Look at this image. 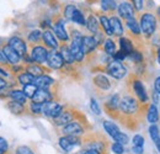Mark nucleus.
<instances>
[{
  "instance_id": "nucleus-1",
  "label": "nucleus",
  "mask_w": 160,
  "mask_h": 154,
  "mask_svg": "<svg viewBox=\"0 0 160 154\" xmlns=\"http://www.w3.org/2000/svg\"><path fill=\"white\" fill-rule=\"evenodd\" d=\"M142 109H140L139 102L132 96H124L121 99L120 102V114L124 117L128 118H133L134 116L140 114ZM121 117V116H120Z\"/></svg>"
},
{
  "instance_id": "nucleus-2",
  "label": "nucleus",
  "mask_w": 160,
  "mask_h": 154,
  "mask_svg": "<svg viewBox=\"0 0 160 154\" xmlns=\"http://www.w3.org/2000/svg\"><path fill=\"white\" fill-rule=\"evenodd\" d=\"M140 30L145 37H150L157 31V18L150 13H144L139 20Z\"/></svg>"
},
{
  "instance_id": "nucleus-3",
  "label": "nucleus",
  "mask_w": 160,
  "mask_h": 154,
  "mask_svg": "<svg viewBox=\"0 0 160 154\" xmlns=\"http://www.w3.org/2000/svg\"><path fill=\"white\" fill-rule=\"evenodd\" d=\"M59 147L67 153L73 152L75 148H79L82 146V137L75 136H62L58 141Z\"/></svg>"
},
{
  "instance_id": "nucleus-4",
  "label": "nucleus",
  "mask_w": 160,
  "mask_h": 154,
  "mask_svg": "<svg viewBox=\"0 0 160 154\" xmlns=\"http://www.w3.org/2000/svg\"><path fill=\"white\" fill-rule=\"evenodd\" d=\"M64 110H65L64 106L60 105L59 102H57V101H51V102H47V104L43 105V107H42V114L44 116H47V117H51V118L56 120L57 117H59V116L63 114Z\"/></svg>"
},
{
  "instance_id": "nucleus-5",
  "label": "nucleus",
  "mask_w": 160,
  "mask_h": 154,
  "mask_svg": "<svg viewBox=\"0 0 160 154\" xmlns=\"http://www.w3.org/2000/svg\"><path fill=\"white\" fill-rule=\"evenodd\" d=\"M105 70H106V73H107L108 75H111V77L115 78V79H118V80L122 79V78H124L126 74H127L126 67H124L122 63L116 62V60L110 62V63L106 65Z\"/></svg>"
},
{
  "instance_id": "nucleus-6",
  "label": "nucleus",
  "mask_w": 160,
  "mask_h": 154,
  "mask_svg": "<svg viewBox=\"0 0 160 154\" xmlns=\"http://www.w3.org/2000/svg\"><path fill=\"white\" fill-rule=\"evenodd\" d=\"M48 54H49V52H48V49H47L44 46L37 44V46H33V47H32L30 57L33 60V63L42 65L43 63H47Z\"/></svg>"
},
{
  "instance_id": "nucleus-7",
  "label": "nucleus",
  "mask_w": 160,
  "mask_h": 154,
  "mask_svg": "<svg viewBox=\"0 0 160 154\" xmlns=\"http://www.w3.org/2000/svg\"><path fill=\"white\" fill-rule=\"evenodd\" d=\"M47 64L49 69H54V70H59L65 67V62L58 51H49V54L47 58Z\"/></svg>"
},
{
  "instance_id": "nucleus-8",
  "label": "nucleus",
  "mask_w": 160,
  "mask_h": 154,
  "mask_svg": "<svg viewBox=\"0 0 160 154\" xmlns=\"http://www.w3.org/2000/svg\"><path fill=\"white\" fill-rule=\"evenodd\" d=\"M62 132L64 136H75V137H80L81 135L85 133V127L78 122V121H73L70 123H68L67 126L62 127Z\"/></svg>"
},
{
  "instance_id": "nucleus-9",
  "label": "nucleus",
  "mask_w": 160,
  "mask_h": 154,
  "mask_svg": "<svg viewBox=\"0 0 160 154\" xmlns=\"http://www.w3.org/2000/svg\"><path fill=\"white\" fill-rule=\"evenodd\" d=\"M8 46L11 47L16 53H19L21 56V58H23L25 56H27V46H26V42L22 38L18 37V36H14L9 39L8 42Z\"/></svg>"
},
{
  "instance_id": "nucleus-10",
  "label": "nucleus",
  "mask_w": 160,
  "mask_h": 154,
  "mask_svg": "<svg viewBox=\"0 0 160 154\" xmlns=\"http://www.w3.org/2000/svg\"><path fill=\"white\" fill-rule=\"evenodd\" d=\"M73 121H75V109H65L59 117L53 120V123L56 126L64 127V126H67L68 123H70Z\"/></svg>"
},
{
  "instance_id": "nucleus-11",
  "label": "nucleus",
  "mask_w": 160,
  "mask_h": 154,
  "mask_svg": "<svg viewBox=\"0 0 160 154\" xmlns=\"http://www.w3.org/2000/svg\"><path fill=\"white\" fill-rule=\"evenodd\" d=\"M132 89H133V91L136 93V95L138 97V100H139V102L142 104H147L148 102V94H147V90H145V86H144V84L140 81L139 79H133L132 80Z\"/></svg>"
},
{
  "instance_id": "nucleus-12",
  "label": "nucleus",
  "mask_w": 160,
  "mask_h": 154,
  "mask_svg": "<svg viewBox=\"0 0 160 154\" xmlns=\"http://www.w3.org/2000/svg\"><path fill=\"white\" fill-rule=\"evenodd\" d=\"M1 52L4 53V56L6 58V60H8V63L11 65V67H14V65H19L21 62V56L19 53H16L11 47H9L8 44H5V46H2L1 47Z\"/></svg>"
},
{
  "instance_id": "nucleus-13",
  "label": "nucleus",
  "mask_w": 160,
  "mask_h": 154,
  "mask_svg": "<svg viewBox=\"0 0 160 154\" xmlns=\"http://www.w3.org/2000/svg\"><path fill=\"white\" fill-rule=\"evenodd\" d=\"M117 10H118V15L126 21L134 18V8L131 3H127V1L121 3L118 8H117Z\"/></svg>"
},
{
  "instance_id": "nucleus-14",
  "label": "nucleus",
  "mask_w": 160,
  "mask_h": 154,
  "mask_svg": "<svg viewBox=\"0 0 160 154\" xmlns=\"http://www.w3.org/2000/svg\"><path fill=\"white\" fill-rule=\"evenodd\" d=\"M42 41H43L46 48H51L52 51H56V49L59 47L58 41H57L56 36H54V33H53L51 30H44V31H43Z\"/></svg>"
},
{
  "instance_id": "nucleus-15",
  "label": "nucleus",
  "mask_w": 160,
  "mask_h": 154,
  "mask_svg": "<svg viewBox=\"0 0 160 154\" xmlns=\"http://www.w3.org/2000/svg\"><path fill=\"white\" fill-rule=\"evenodd\" d=\"M53 101V93L52 90H43V89H38L36 95L32 99V102L40 104V105H44L47 102Z\"/></svg>"
},
{
  "instance_id": "nucleus-16",
  "label": "nucleus",
  "mask_w": 160,
  "mask_h": 154,
  "mask_svg": "<svg viewBox=\"0 0 160 154\" xmlns=\"http://www.w3.org/2000/svg\"><path fill=\"white\" fill-rule=\"evenodd\" d=\"M53 31H54L56 36L58 37V39H60L63 43H65V42L69 39V35H68V32H67V30H65V27H64V21L62 19H58L54 22V25H53Z\"/></svg>"
},
{
  "instance_id": "nucleus-17",
  "label": "nucleus",
  "mask_w": 160,
  "mask_h": 154,
  "mask_svg": "<svg viewBox=\"0 0 160 154\" xmlns=\"http://www.w3.org/2000/svg\"><path fill=\"white\" fill-rule=\"evenodd\" d=\"M92 84H94L98 89L103 90V91H106V90H108V89L111 88V81H110V79L106 77V75H103V74H98V75H95V77L92 78Z\"/></svg>"
},
{
  "instance_id": "nucleus-18",
  "label": "nucleus",
  "mask_w": 160,
  "mask_h": 154,
  "mask_svg": "<svg viewBox=\"0 0 160 154\" xmlns=\"http://www.w3.org/2000/svg\"><path fill=\"white\" fill-rule=\"evenodd\" d=\"M35 85H36L38 89L51 90V88L54 85V79L46 74V75H42V77L36 78V80H35Z\"/></svg>"
},
{
  "instance_id": "nucleus-19",
  "label": "nucleus",
  "mask_w": 160,
  "mask_h": 154,
  "mask_svg": "<svg viewBox=\"0 0 160 154\" xmlns=\"http://www.w3.org/2000/svg\"><path fill=\"white\" fill-rule=\"evenodd\" d=\"M98 47V42L95 41L94 36H84L82 37V51L86 54H91Z\"/></svg>"
},
{
  "instance_id": "nucleus-20",
  "label": "nucleus",
  "mask_w": 160,
  "mask_h": 154,
  "mask_svg": "<svg viewBox=\"0 0 160 154\" xmlns=\"http://www.w3.org/2000/svg\"><path fill=\"white\" fill-rule=\"evenodd\" d=\"M25 69H26L27 73H30L31 75H33L35 78L42 77V75H46V73H49V69H46L44 67H42L40 64H36V63L26 65Z\"/></svg>"
},
{
  "instance_id": "nucleus-21",
  "label": "nucleus",
  "mask_w": 160,
  "mask_h": 154,
  "mask_svg": "<svg viewBox=\"0 0 160 154\" xmlns=\"http://www.w3.org/2000/svg\"><path fill=\"white\" fill-rule=\"evenodd\" d=\"M6 107H8V110H9L11 114H14V115H16V116L23 115L25 111H26L25 105L19 104V102H16V101H12V100L6 102Z\"/></svg>"
},
{
  "instance_id": "nucleus-22",
  "label": "nucleus",
  "mask_w": 160,
  "mask_h": 154,
  "mask_svg": "<svg viewBox=\"0 0 160 154\" xmlns=\"http://www.w3.org/2000/svg\"><path fill=\"white\" fill-rule=\"evenodd\" d=\"M59 53L62 54V57L65 62V65H73L74 64V58L72 56V52H70V47L67 44V43H63L60 46V51Z\"/></svg>"
},
{
  "instance_id": "nucleus-23",
  "label": "nucleus",
  "mask_w": 160,
  "mask_h": 154,
  "mask_svg": "<svg viewBox=\"0 0 160 154\" xmlns=\"http://www.w3.org/2000/svg\"><path fill=\"white\" fill-rule=\"evenodd\" d=\"M110 23H111V28H112V33L115 36H118L122 37L123 35V26H122V22L117 16H111L110 18Z\"/></svg>"
},
{
  "instance_id": "nucleus-24",
  "label": "nucleus",
  "mask_w": 160,
  "mask_h": 154,
  "mask_svg": "<svg viewBox=\"0 0 160 154\" xmlns=\"http://www.w3.org/2000/svg\"><path fill=\"white\" fill-rule=\"evenodd\" d=\"M120 47H121V52H123L127 57L134 51V46L132 43L131 39H128L127 37H121L120 38Z\"/></svg>"
},
{
  "instance_id": "nucleus-25",
  "label": "nucleus",
  "mask_w": 160,
  "mask_h": 154,
  "mask_svg": "<svg viewBox=\"0 0 160 154\" xmlns=\"http://www.w3.org/2000/svg\"><path fill=\"white\" fill-rule=\"evenodd\" d=\"M9 97H10L12 101H16V102L22 104V105L27 104V97L23 94V91L20 90V89H12V90H10Z\"/></svg>"
},
{
  "instance_id": "nucleus-26",
  "label": "nucleus",
  "mask_w": 160,
  "mask_h": 154,
  "mask_svg": "<svg viewBox=\"0 0 160 154\" xmlns=\"http://www.w3.org/2000/svg\"><path fill=\"white\" fill-rule=\"evenodd\" d=\"M86 27L91 33H98L99 28H100V22L96 19L95 15H89V18L86 19Z\"/></svg>"
},
{
  "instance_id": "nucleus-27",
  "label": "nucleus",
  "mask_w": 160,
  "mask_h": 154,
  "mask_svg": "<svg viewBox=\"0 0 160 154\" xmlns=\"http://www.w3.org/2000/svg\"><path fill=\"white\" fill-rule=\"evenodd\" d=\"M102 126H103L105 131L111 136L112 138H115V137L121 132L120 128L117 127V125H116L115 122H112V121H103V122H102Z\"/></svg>"
},
{
  "instance_id": "nucleus-28",
  "label": "nucleus",
  "mask_w": 160,
  "mask_h": 154,
  "mask_svg": "<svg viewBox=\"0 0 160 154\" xmlns=\"http://www.w3.org/2000/svg\"><path fill=\"white\" fill-rule=\"evenodd\" d=\"M147 120H148V122H150V123H153V125L159 121V111H158V107H157L154 104H152V105L148 107Z\"/></svg>"
},
{
  "instance_id": "nucleus-29",
  "label": "nucleus",
  "mask_w": 160,
  "mask_h": 154,
  "mask_svg": "<svg viewBox=\"0 0 160 154\" xmlns=\"http://www.w3.org/2000/svg\"><path fill=\"white\" fill-rule=\"evenodd\" d=\"M99 22H100V26L102 27L103 32L107 35V36H112V28H111V23H110V19L106 16V15H100L99 18Z\"/></svg>"
},
{
  "instance_id": "nucleus-30",
  "label": "nucleus",
  "mask_w": 160,
  "mask_h": 154,
  "mask_svg": "<svg viewBox=\"0 0 160 154\" xmlns=\"http://www.w3.org/2000/svg\"><path fill=\"white\" fill-rule=\"evenodd\" d=\"M126 25H127V27L129 28V31L134 35V36H139L140 32H142V30H140V26H139V22H137V20L134 19H129L126 21Z\"/></svg>"
},
{
  "instance_id": "nucleus-31",
  "label": "nucleus",
  "mask_w": 160,
  "mask_h": 154,
  "mask_svg": "<svg viewBox=\"0 0 160 154\" xmlns=\"http://www.w3.org/2000/svg\"><path fill=\"white\" fill-rule=\"evenodd\" d=\"M18 80L20 81V84H22V85L25 86V85L35 84L36 78L33 77V75H31L30 73H27V72H23V73H20V74L18 75Z\"/></svg>"
},
{
  "instance_id": "nucleus-32",
  "label": "nucleus",
  "mask_w": 160,
  "mask_h": 154,
  "mask_svg": "<svg viewBox=\"0 0 160 154\" xmlns=\"http://www.w3.org/2000/svg\"><path fill=\"white\" fill-rule=\"evenodd\" d=\"M103 49H105V52H106L108 56H112V57H113V54L117 52V51H116V43L113 42V39L112 38L106 39L105 43H103Z\"/></svg>"
},
{
  "instance_id": "nucleus-33",
  "label": "nucleus",
  "mask_w": 160,
  "mask_h": 154,
  "mask_svg": "<svg viewBox=\"0 0 160 154\" xmlns=\"http://www.w3.org/2000/svg\"><path fill=\"white\" fill-rule=\"evenodd\" d=\"M37 90H38V88L35 85V84H30V85H25L23 86V89H22V91H23V94L26 95L27 99H33V96L36 95V93H37Z\"/></svg>"
},
{
  "instance_id": "nucleus-34",
  "label": "nucleus",
  "mask_w": 160,
  "mask_h": 154,
  "mask_svg": "<svg viewBox=\"0 0 160 154\" xmlns=\"http://www.w3.org/2000/svg\"><path fill=\"white\" fill-rule=\"evenodd\" d=\"M101 8H102L103 11L110 13V11H113V10H115L116 8H118V6H117L116 1H112V0H102V1H101Z\"/></svg>"
},
{
  "instance_id": "nucleus-35",
  "label": "nucleus",
  "mask_w": 160,
  "mask_h": 154,
  "mask_svg": "<svg viewBox=\"0 0 160 154\" xmlns=\"http://www.w3.org/2000/svg\"><path fill=\"white\" fill-rule=\"evenodd\" d=\"M42 35H43V32H41L40 30H33V31L30 32L27 39L31 43H38L41 39H42Z\"/></svg>"
},
{
  "instance_id": "nucleus-36",
  "label": "nucleus",
  "mask_w": 160,
  "mask_h": 154,
  "mask_svg": "<svg viewBox=\"0 0 160 154\" xmlns=\"http://www.w3.org/2000/svg\"><path fill=\"white\" fill-rule=\"evenodd\" d=\"M73 22H75V23H78V25H81V26H86V20L84 18V14L77 9V11L74 13V15H73V19H72Z\"/></svg>"
},
{
  "instance_id": "nucleus-37",
  "label": "nucleus",
  "mask_w": 160,
  "mask_h": 154,
  "mask_svg": "<svg viewBox=\"0 0 160 154\" xmlns=\"http://www.w3.org/2000/svg\"><path fill=\"white\" fill-rule=\"evenodd\" d=\"M77 11V8H75V5H72V4H69V5H65V8H64V18L67 20H70L73 19V15H74V13Z\"/></svg>"
},
{
  "instance_id": "nucleus-38",
  "label": "nucleus",
  "mask_w": 160,
  "mask_h": 154,
  "mask_svg": "<svg viewBox=\"0 0 160 154\" xmlns=\"http://www.w3.org/2000/svg\"><path fill=\"white\" fill-rule=\"evenodd\" d=\"M42 107H43V105H40V104H36V102H30V105H28V109H30V111H31V114L32 115H42Z\"/></svg>"
},
{
  "instance_id": "nucleus-39",
  "label": "nucleus",
  "mask_w": 160,
  "mask_h": 154,
  "mask_svg": "<svg viewBox=\"0 0 160 154\" xmlns=\"http://www.w3.org/2000/svg\"><path fill=\"white\" fill-rule=\"evenodd\" d=\"M128 58H129L131 60L136 62V63H142V62H143V54H142V52L136 51V49H134V51L128 56Z\"/></svg>"
},
{
  "instance_id": "nucleus-40",
  "label": "nucleus",
  "mask_w": 160,
  "mask_h": 154,
  "mask_svg": "<svg viewBox=\"0 0 160 154\" xmlns=\"http://www.w3.org/2000/svg\"><path fill=\"white\" fill-rule=\"evenodd\" d=\"M149 135H150V137H152L153 142H154V141H157V139L159 138L160 137L159 128H158V126H157V125H152V126L149 127Z\"/></svg>"
},
{
  "instance_id": "nucleus-41",
  "label": "nucleus",
  "mask_w": 160,
  "mask_h": 154,
  "mask_svg": "<svg viewBox=\"0 0 160 154\" xmlns=\"http://www.w3.org/2000/svg\"><path fill=\"white\" fill-rule=\"evenodd\" d=\"M115 141H116V143H120V144H127L128 142H129V138H128V136L126 135V133H122V132H120L118 135L116 136L115 138H113Z\"/></svg>"
},
{
  "instance_id": "nucleus-42",
  "label": "nucleus",
  "mask_w": 160,
  "mask_h": 154,
  "mask_svg": "<svg viewBox=\"0 0 160 154\" xmlns=\"http://www.w3.org/2000/svg\"><path fill=\"white\" fill-rule=\"evenodd\" d=\"M9 153V143L4 137H0V154Z\"/></svg>"
},
{
  "instance_id": "nucleus-43",
  "label": "nucleus",
  "mask_w": 160,
  "mask_h": 154,
  "mask_svg": "<svg viewBox=\"0 0 160 154\" xmlns=\"http://www.w3.org/2000/svg\"><path fill=\"white\" fill-rule=\"evenodd\" d=\"M90 109L92 110V112L95 114V115H100L101 114V110H100V106H99V104H98V101L95 100V99H90Z\"/></svg>"
},
{
  "instance_id": "nucleus-44",
  "label": "nucleus",
  "mask_w": 160,
  "mask_h": 154,
  "mask_svg": "<svg viewBox=\"0 0 160 154\" xmlns=\"http://www.w3.org/2000/svg\"><path fill=\"white\" fill-rule=\"evenodd\" d=\"M16 154H35L32 152V149L27 146H19L16 148Z\"/></svg>"
},
{
  "instance_id": "nucleus-45",
  "label": "nucleus",
  "mask_w": 160,
  "mask_h": 154,
  "mask_svg": "<svg viewBox=\"0 0 160 154\" xmlns=\"http://www.w3.org/2000/svg\"><path fill=\"white\" fill-rule=\"evenodd\" d=\"M133 146H134V147H142V148H143V146H144V138H143V136L136 135L133 137Z\"/></svg>"
},
{
  "instance_id": "nucleus-46",
  "label": "nucleus",
  "mask_w": 160,
  "mask_h": 154,
  "mask_svg": "<svg viewBox=\"0 0 160 154\" xmlns=\"http://www.w3.org/2000/svg\"><path fill=\"white\" fill-rule=\"evenodd\" d=\"M111 149H112V152L115 154H123L124 153V148H123V146L120 144V143H113L112 146H111Z\"/></svg>"
},
{
  "instance_id": "nucleus-47",
  "label": "nucleus",
  "mask_w": 160,
  "mask_h": 154,
  "mask_svg": "<svg viewBox=\"0 0 160 154\" xmlns=\"http://www.w3.org/2000/svg\"><path fill=\"white\" fill-rule=\"evenodd\" d=\"M94 38H95V41L98 42V46H100V44H102V43H105V36H103V32H98V33H95L94 35Z\"/></svg>"
},
{
  "instance_id": "nucleus-48",
  "label": "nucleus",
  "mask_w": 160,
  "mask_h": 154,
  "mask_svg": "<svg viewBox=\"0 0 160 154\" xmlns=\"http://www.w3.org/2000/svg\"><path fill=\"white\" fill-rule=\"evenodd\" d=\"M127 58V56L123 53V52H121V51H118V52H116L115 54H113V60H116V62H122V60H124Z\"/></svg>"
},
{
  "instance_id": "nucleus-49",
  "label": "nucleus",
  "mask_w": 160,
  "mask_h": 154,
  "mask_svg": "<svg viewBox=\"0 0 160 154\" xmlns=\"http://www.w3.org/2000/svg\"><path fill=\"white\" fill-rule=\"evenodd\" d=\"M77 154H101V153L98 152V151H95V149H91V148H85V149H81Z\"/></svg>"
},
{
  "instance_id": "nucleus-50",
  "label": "nucleus",
  "mask_w": 160,
  "mask_h": 154,
  "mask_svg": "<svg viewBox=\"0 0 160 154\" xmlns=\"http://www.w3.org/2000/svg\"><path fill=\"white\" fill-rule=\"evenodd\" d=\"M8 67L9 65V63H8V60H6V58L4 56V53L1 52V49H0V67Z\"/></svg>"
},
{
  "instance_id": "nucleus-51",
  "label": "nucleus",
  "mask_w": 160,
  "mask_h": 154,
  "mask_svg": "<svg viewBox=\"0 0 160 154\" xmlns=\"http://www.w3.org/2000/svg\"><path fill=\"white\" fill-rule=\"evenodd\" d=\"M154 90L158 95H160V77L157 78L155 81H154Z\"/></svg>"
},
{
  "instance_id": "nucleus-52",
  "label": "nucleus",
  "mask_w": 160,
  "mask_h": 154,
  "mask_svg": "<svg viewBox=\"0 0 160 154\" xmlns=\"http://www.w3.org/2000/svg\"><path fill=\"white\" fill-rule=\"evenodd\" d=\"M133 6H134L137 10H142L143 6H144V1H142V0H136V1H133Z\"/></svg>"
},
{
  "instance_id": "nucleus-53",
  "label": "nucleus",
  "mask_w": 160,
  "mask_h": 154,
  "mask_svg": "<svg viewBox=\"0 0 160 154\" xmlns=\"http://www.w3.org/2000/svg\"><path fill=\"white\" fill-rule=\"evenodd\" d=\"M6 86H8V81L2 77H0V91L4 90V89H6Z\"/></svg>"
},
{
  "instance_id": "nucleus-54",
  "label": "nucleus",
  "mask_w": 160,
  "mask_h": 154,
  "mask_svg": "<svg viewBox=\"0 0 160 154\" xmlns=\"http://www.w3.org/2000/svg\"><path fill=\"white\" fill-rule=\"evenodd\" d=\"M132 151H133L134 154H143V148H142V147H134V146H133Z\"/></svg>"
},
{
  "instance_id": "nucleus-55",
  "label": "nucleus",
  "mask_w": 160,
  "mask_h": 154,
  "mask_svg": "<svg viewBox=\"0 0 160 154\" xmlns=\"http://www.w3.org/2000/svg\"><path fill=\"white\" fill-rule=\"evenodd\" d=\"M154 143H155V147H157V149L159 151V153H160V137L157 141H154Z\"/></svg>"
},
{
  "instance_id": "nucleus-56",
  "label": "nucleus",
  "mask_w": 160,
  "mask_h": 154,
  "mask_svg": "<svg viewBox=\"0 0 160 154\" xmlns=\"http://www.w3.org/2000/svg\"><path fill=\"white\" fill-rule=\"evenodd\" d=\"M157 54H158V56H157V58H158V63L160 64V48L158 49V53H157Z\"/></svg>"
},
{
  "instance_id": "nucleus-57",
  "label": "nucleus",
  "mask_w": 160,
  "mask_h": 154,
  "mask_svg": "<svg viewBox=\"0 0 160 154\" xmlns=\"http://www.w3.org/2000/svg\"><path fill=\"white\" fill-rule=\"evenodd\" d=\"M157 13H158V16H159V19H160V6L158 8V11H157Z\"/></svg>"
}]
</instances>
